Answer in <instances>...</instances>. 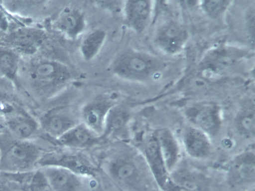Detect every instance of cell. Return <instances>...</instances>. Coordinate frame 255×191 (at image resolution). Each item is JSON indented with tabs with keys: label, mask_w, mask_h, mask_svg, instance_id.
<instances>
[{
	"label": "cell",
	"mask_w": 255,
	"mask_h": 191,
	"mask_svg": "<svg viewBox=\"0 0 255 191\" xmlns=\"http://www.w3.org/2000/svg\"><path fill=\"white\" fill-rule=\"evenodd\" d=\"M99 168L122 191H158L142 153L125 142L107 151Z\"/></svg>",
	"instance_id": "1"
},
{
	"label": "cell",
	"mask_w": 255,
	"mask_h": 191,
	"mask_svg": "<svg viewBox=\"0 0 255 191\" xmlns=\"http://www.w3.org/2000/svg\"><path fill=\"white\" fill-rule=\"evenodd\" d=\"M73 78L70 68L64 63L46 57L21 60L18 73L20 83L34 98L46 100L57 96Z\"/></svg>",
	"instance_id": "2"
},
{
	"label": "cell",
	"mask_w": 255,
	"mask_h": 191,
	"mask_svg": "<svg viewBox=\"0 0 255 191\" xmlns=\"http://www.w3.org/2000/svg\"><path fill=\"white\" fill-rule=\"evenodd\" d=\"M164 69V63L157 57L132 48L119 52L110 65L111 71L118 78L142 83L157 79Z\"/></svg>",
	"instance_id": "3"
},
{
	"label": "cell",
	"mask_w": 255,
	"mask_h": 191,
	"mask_svg": "<svg viewBox=\"0 0 255 191\" xmlns=\"http://www.w3.org/2000/svg\"><path fill=\"white\" fill-rule=\"evenodd\" d=\"M44 152L31 140L18 139L9 133L0 135V172L11 174L31 173L38 169Z\"/></svg>",
	"instance_id": "4"
},
{
	"label": "cell",
	"mask_w": 255,
	"mask_h": 191,
	"mask_svg": "<svg viewBox=\"0 0 255 191\" xmlns=\"http://www.w3.org/2000/svg\"><path fill=\"white\" fill-rule=\"evenodd\" d=\"M57 150L43 154L38 169L45 167H57L70 171L82 177L94 178L99 169L84 153L72 149Z\"/></svg>",
	"instance_id": "5"
},
{
	"label": "cell",
	"mask_w": 255,
	"mask_h": 191,
	"mask_svg": "<svg viewBox=\"0 0 255 191\" xmlns=\"http://www.w3.org/2000/svg\"><path fill=\"white\" fill-rule=\"evenodd\" d=\"M0 119L7 133L18 139L31 140L40 129L37 119L11 101H0Z\"/></svg>",
	"instance_id": "6"
},
{
	"label": "cell",
	"mask_w": 255,
	"mask_h": 191,
	"mask_svg": "<svg viewBox=\"0 0 255 191\" xmlns=\"http://www.w3.org/2000/svg\"><path fill=\"white\" fill-rule=\"evenodd\" d=\"M47 35L41 28L31 26L16 27L4 34L0 45L12 49L21 55L34 54L45 41Z\"/></svg>",
	"instance_id": "7"
},
{
	"label": "cell",
	"mask_w": 255,
	"mask_h": 191,
	"mask_svg": "<svg viewBox=\"0 0 255 191\" xmlns=\"http://www.w3.org/2000/svg\"><path fill=\"white\" fill-rule=\"evenodd\" d=\"M186 28L179 21L167 18L159 23L153 35L155 46L163 52L174 54L180 52L188 39Z\"/></svg>",
	"instance_id": "8"
},
{
	"label": "cell",
	"mask_w": 255,
	"mask_h": 191,
	"mask_svg": "<svg viewBox=\"0 0 255 191\" xmlns=\"http://www.w3.org/2000/svg\"><path fill=\"white\" fill-rule=\"evenodd\" d=\"M40 129L50 137L57 140L81 122L67 106H58L44 112L37 119Z\"/></svg>",
	"instance_id": "9"
},
{
	"label": "cell",
	"mask_w": 255,
	"mask_h": 191,
	"mask_svg": "<svg viewBox=\"0 0 255 191\" xmlns=\"http://www.w3.org/2000/svg\"><path fill=\"white\" fill-rule=\"evenodd\" d=\"M115 98L109 95H101L86 103L80 113L81 122L101 137L105 122L110 110L117 104Z\"/></svg>",
	"instance_id": "10"
},
{
	"label": "cell",
	"mask_w": 255,
	"mask_h": 191,
	"mask_svg": "<svg viewBox=\"0 0 255 191\" xmlns=\"http://www.w3.org/2000/svg\"><path fill=\"white\" fill-rule=\"evenodd\" d=\"M244 51L230 46L217 47L209 51L201 63V68L208 75L220 74L235 65L245 56Z\"/></svg>",
	"instance_id": "11"
},
{
	"label": "cell",
	"mask_w": 255,
	"mask_h": 191,
	"mask_svg": "<svg viewBox=\"0 0 255 191\" xmlns=\"http://www.w3.org/2000/svg\"><path fill=\"white\" fill-rule=\"evenodd\" d=\"M122 11L127 26L133 31L141 33L146 29L150 23L152 13V1H124Z\"/></svg>",
	"instance_id": "12"
},
{
	"label": "cell",
	"mask_w": 255,
	"mask_h": 191,
	"mask_svg": "<svg viewBox=\"0 0 255 191\" xmlns=\"http://www.w3.org/2000/svg\"><path fill=\"white\" fill-rule=\"evenodd\" d=\"M130 114L124 106L118 104L109 111L101 136L103 140L115 138L125 141L129 136Z\"/></svg>",
	"instance_id": "13"
},
{
	"label": "cell",
	"mask_w": 255,
	"mask_h": 191,
	"mask_svg": "<svg viewBox=\"0 0 255 191\" xmlns=\"http://www.w3.org/2000/svg\"><path fill=\"white\" fill-rule=\"evenodd\" d=\"M142 153L153 178L161 190L170 179L169 172L162 158L157 136L147 138L143 145Z\"/></svg>",
	"instance_id": "14"
},
{
	"label": "cell",
	"mask_w": 255,
	"mask_h": 191,
	"mask_svg": "<svg viewBox=\"0 0 255 191\" xmlns=\"http://www.w3.org/2000/svg\"><path fill=\"white\" fill-rule=\"evenodd\" d=\"M53 25L57 31L67 38L75 40L84 32L86 22L85 15L80 10L66 7L60 13Z\"/></svg>",
	"instance_id": "15"
},
{
	"label": "cell",
	"mask_w": 255,
	"mask_h": 191,
	"mask_svg": "<svg viewBox=\"0 0 255 191\" xmlns=\"http://www.w3.org/2000/svg\"><path fill=\"white\" fill-rule=\"evenodd\" d=\"M187 118L206 134H215L220 127L217 107L210 104L196 105L186 111Z\"/></svg>",
	"instance_id": "16"
},
{
	"label": "cell",
	"mask_w": 255,
	"mask_h": 191,
	"mask_svg": "<svg viewBox=\"0 0 255 191\" xmlns=\"http://www.w3.org/2000/svg\"><path fill=\"white\" fill-rule=\"evenodd\" d=\"M40 169L53 191H81L83 177L66 169L57 167Z\"/></svg>",
	"instance_id": "17"
},
{
	"label": "cell",
	"mask_w": 255,
	"mask_h": 191,
	"mask_svg": "<svg viewBox=\"0 0 255 191\" xmlns=\"http://www.w3.org/2000/svg\"><path fill=\"white\" fill-rule=\"evenodd\" d=\"M57 140L59 144L64 147L79 150L96 145L103 140L101 136L80 122Z\"/></svg>",
	"instance_id": "18"
},
{
	"label": "cell",
	"mask_w": 255,
	"mask_h": 191,
	"mask_svg": "<svg viewBox=\"0 0 255 191\" xmlns=\"http://www.w3.org/2000/svg\"><path fill=\"white\" fill-rule=\"evenodd\" d=\"M182 141L186 152L192 158H205L210 152L211 143L207 134L197 127L186 129Z\"/></svg>",
	"instance_id": "19"
},
{
	"label": "cell",
	"mask_w": 255,
	"mask_h": 191,
	"mask_svg": "<svg viewBox=\"0 0 255 191\" xmlns=\"http://www.w3.org/2000/svg\"><path fill=\"white\" fill-rule=\"evenodd\" d=\"M106 37V31L101 28H95L86 33L79 46L82 58L86 61L95 59L103 47Z\"/></svg>",
	"instance_id": "20"
},
{
	"label": "cell",
	"mask_w": 255,
	"mask_h": 191,
	"mask_svg": "<svg viewBox=\"0 0 255 191\" xmlns=\"http://www.w3.org/2000/svg\"><path fill=\"white\" fill-rule=\"evenodd\" d=\"M160 152L165 165L169 172L177 164L180 151L178 143L172 133L162 130L157 136Z\"/></svg>",
	"instance_id": "21"
},
{
	"label": "cell",
	"mask_w": 255,
	"mask_h": 191,
	"mask_svg": "<svg viewBox=\"0 0 255 191\" xmlns=\"http://www.w3.org/2000/svg\"><path fill=\"white\" fill-rule=\"evenodd\" d=\"M21 55L12 49L0 45V74L17 84Z\"/></svg>",
	"instance_id": "22"
},
{
	"label": "cell",
	"mask_w": 255,
	"mask_h": 191,
	"mask_svg": "<svg viewBox=\"0 0 255 191\" xmlns=\"http://www.w3.org/2000/svg\"><path fill=\"white\" fill-rule=\"evenodd\" d=\"M3 9L11 14L24 17L37 15L44 7L47 1L44 0H2Z\"/></svg>",
	"instance_id": "23"
},
{
	"label": "cell",
	"mask_w": 255,
	"mask_h": 191,
	"mask_svg": "<svg viewBox=\"0 0 255 191\" xmlns=\"http://www.w3.org/2000/svg\"><path fill=\"white\" fill-rule=\"evenodd\" d=\"M255 106L247 103L239 112L237 118V128L242 134L251 136L255 133Z\"/></svg>",
	"instance_id": "24"
},
{
	"label": "cell",
	"mask_w": 255,
	"mask_h": 191,
	"mask_svg": "<svg viewBox=\"0 0 255 191\" xmlns=\"http://www.w3.org/2000/svg\"><path fill=\"white\" fill-rule=\"evenodd\" d=\"M234 171L239 177L244 180L254 179L255 156L251 152L240 156L234 164Z\"/></svg>",
	"instance_id": "25"
},
{
	"label": "cell",
	"mask_w": 255,
	"mask_h": 191,
	"mask_svg": "<svg viewBox=\"0 0 255 191\" xmlns=\"http://www.w3.org/2000/svg\"><path fill=\"white\" fill-rule=\"evenodd\" d=\"M201 7L204 12L212 18H218L225 13L231 4V0H203Z\"/></svg>",
	"instance_id": "26"
},
{
	"label": "cell",
	"mask_w": 255,
	"mask_h": 191,
	"mask_svg": "<svg viewBox=\"0 0 255 191\" xmlns=\"http://www.w3.org/2000/svg\"><path fill=\"white\" fill-rule=\"evenodd\" d=\"M27 191H53L42 170L32 172L27 185Z\"/></svg>",
	"instance_id": "27"
},
{
	"label": "cell",
	"mask_w": 255,
	"mask_h": 191,
	"mask_svg": "<svg viewBox=\"0 0 255 191\" xmlns=\"http://www.w3.org/2000/svg\"><path fill=\"white\" fill-rule=\"evenodd\" d=\"M246 27L249 35L254 38L255 31V9L250 8L248 11L246 17Z\"/></svg>",
	"instance_id": "28"
},
{
	"label": "cell",
	"mask_w": 255,
	"mask_h": 191,
	"mask_svg": "<svg viewBox=\"0 0 255 191\" xmlns=\"http://www.w3.org/2000/svg\"><path fill=\"white\" fill-rule=\"evenodd\" d=\"M0 191H11V190L7 185L0 183Z\"/></svg>",
	"instance_id": "29"
}]
</instances>
